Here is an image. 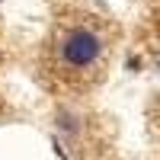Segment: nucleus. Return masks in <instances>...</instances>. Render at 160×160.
I'll return each instance as SVG.
<instances>
[{"label":"nucleus","instance_id":"f257e3e1","mask_svg":"<svg viewBox=\"0 0 160 160\" xmlns=\"http://www.w3.org/2000/svg\"><path fill=\"white\" fill-rule=\"evenodd\" d=\"M102 48L106 42L93 26L83 22L64 26L55 38V64L61 71H90L102 58Z\"/></svg>","mask_w":160,"mask_h":160}]
</instances>
